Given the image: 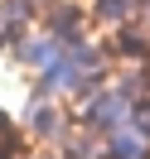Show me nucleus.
<instances>
[{
	"label": "nucleus",
	"instance_id": "6",
	"mask_svg": "<svg viewBox=\"0 0 150 159\" xmlns=\"http://www.w3.org/2000/svg\"><path fill=\"white\" fill-rule=\"evenodd\" d=\"M53 154L58 159H107V135H97L82 120H73V130L53 145Z\"/></svg>",
	"mask_w": 150,
	"mask_h": 159
},
{
	"label": "nucleus",
	"instance_id": "3",
	"mask_svg": "<svg viewBox=\"0 0 150 159\" xmlns=\"http://www.w3.org/2000/svg\"><path fill=\"white\" fill-rule=\"evenodd\" d=\"M39 29H49L63 48H73V43H82L92 34V15H87L82 0H49L44 15H39Z\"/></svg>",
	"mask_w": 150,
	"mask_h": 159
},
{
	"label": "nucleus",
	"instance_id": "4",
	"mask_svg": "<svg viewBox=\"0 0 150 159\" xmlns=\"http://www.w3.org/2000/svg\"><path fill=\"white\" fill-rule=\"evenodd\" d=\"M10 58L20 63L24 72H44V68H53V63L63 58V43L53 39L49 29L34 24V29H24L20 39H10Z\"/></svg>",
	"mask_w": 150,
	"mask_h": 159
},
{
	"label": "nucleus",
	"instance_id": "9",
	"mask_svg": "<svg viewBox=\"0 0 150 159\" xmlns=\"http://www.w3.org/2000/svg\"><path fill=\"white\" fill-rule=\"evenodd\" d=\"M131 125H140V130L150 135V92H145V97H136V101H131Z\"/></svg>",
	"mask_w": 150,
	"mask_h": 159
},
{
	"label": "nucleus",
	"instance_id": "7",
	"mask_svg": "<svg viewBox=\"0 0 150 159\" xmlns=\"http://www.w3.org/2000/svg\"><path fill=\"white\" fill-rule=\"evenodd\" d=\"M87 15H92V29H121V24L140 20V0H87Z\"/></svg>",
	"mask_w": 150,
	"mask_h": 159
},
{
	"label": "nucleus",
	"instance_id": "11",
	"mask_svg": "<svg viewBox=\"0 0 150 159\" xmlns=\"http://www.w3.org/2000/svg\"><path fill=\"white\" fill-rule=\"evenodd\" d=\"M0 48H5V39H0Z\"/></svg>",
	"mask_w": 150,
	"mask_h": 159
},
{
	"label": "nucleus",
	"instance_id": "8",
	"mask_svg": "<svg viewBox=\"0 0 150 159\" xmlns=\"http://www.w3.org/2000/svg\"><path fill=\"white\" fill-rule=\"evenodd\" d=\"M107 159H150V135L140 125H116L107 135Z\"/></svg>",
	"mask_w": 150,
	"mask_h": 159
},
{
	"label": "nucleus",
	"instance_id": "10",
	"mask_svg": "<svg viewBox=\"0 0 150 159\" xmlns=\"http://www.w3.org/2000/svg\"><path fill=\"white\" fill-rule=\"evenodd\" d=\"M140 20H145V24H150V0H140Z\"/></svg>",
	"mask_w": 150,
	"mask_h": 159
},
{
	"label": "nucleus",
	"instance_id": "2",
	"mask_svg": "<svg viewBox=\"0 0 150 159\" xmlns=\"http://www.w3.org/2000/svg\"><path fill=\"white\" fill-rule=\"evenodd\" d=\"M73 106H63V97H34L29 92V106H24V135L34 140V145H58L63 135L73 130Z\"/></svg>",
	"mask_w": 150,
	"mask_h": 159
},
{
	"label": "nucleus",
	"instance_id": "1",
	"mask_svg": "<svg viewBox=\"0 0 150 159\" xmlns=\"http://www.w3.org/2000/svg\"><path fill=\"white\" fill-rule=\"evenodd\" d=\"M73 116H78L87 130H97V135H111L116 125L131 120V97L116 87V82H107V87H97V92L73 97Z\"/></svg>",
	"mask_w": 150,
	"mask_h": 159
},
{
	"label": "nucleus",
	"instance_id": "5",
	"mask_svg": "<svg viewBox=\"0 0 150 159\" xmlns=\"http://www.w3.org/2000/svg\"><path fill=\"white\" fill-rule=\"evenodd\" d=\"M107 48L116 63H150V24L131 20L121 29H107Z\"/></svg>",
	"mask_w": 150,
	"mask_h": 159
}]
</instances>
